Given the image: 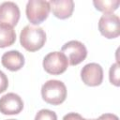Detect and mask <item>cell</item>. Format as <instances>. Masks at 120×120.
<instances>
[{"label":"cell","instance_id":"cell-13","mask_svg":"<svg viewBox=\"0 0 120 120\" xmlns=\"http://www.w3.org/2000/svg\"><path fill=\"white\" fill-rule=\"evenodd\" d=\"M93 4L96 9L103 12L104 14H108V13H112L118 8L120 5V1L119 0H103V1L95 0L93 1Z\"/></svg>","mask_w":120,"mask_h":120},{"label":"cell","instance_id":"cell-5","mask_svg":"<svg viewBox=\"0 0 120 120\" xmlns=\"http://www.w3.org/2000/svg\"><path fill=\"white\" fill-rule=\"evenodd\" d=\"M70 66H77L81 64L87 56V50L83 43L78 40H70L65 43L61 48Z\"/></svg>","mask_w":120,"mask_h":120},{"label":"cell","instance_id":"cell-20","mask_svg":"<svg viewBox=\"0 0 120 120\" xmlns=\"http://www.w3.org/2000/svg\"><path fill=\"white\" fill-rule=\"evenodd\" d=\"M7 120H16V119H7Z\"/></svg>","mask_w":120,"mask_h":120},{"label":"cell","instance_id":"cell-16","mask_svg":"<svg viewBox=\"0 0 120 120\" xmlns=\"http://www.w3.org/2000/svg\"><path fill=\"white\" fill-rule=\"evenodd\" d=\"M8 86V80L7 75L0 70V94L5 92Z\"/></svg>","mask_w":120,"mask_h":120},{"label":"cell","instance_id":"cell-17","mask_svg":"<svg viewBox=\"0 0 120 120\" xmlns=\"http://www.w3.org/2000/svg\"><path fill=\"white\" fill-rule=\"evenodd\" d=\"M63 120H85V118L77 112H69L63 117Z\"/></svg>","mask_w":120,"mask_h":120},{"label":"cell","instance_id":"cell-11","mask_svg":"<svg viewBox=\"0 0 120 120\" xmlns=\"http://www.w3.org/2000/svg\"><path fill=\"white\" fill-rule=\"evenodd\" d=\"M1 63L4 68L10 71H18L24 65V57L19 51H8L1 57Z\"/></svg>","mask_w":120,"mask_h":120},{"label":"cell","instance_id":"cell-14","mask_svg":"<svg viewBox=\"0 0 120 120\" xmlns=\"http://www.w3.org/2000/svg\"><path fill=\"white\" fill-rule=\"evenodd\" d=\"M34 120H57V115L53 111L42 109L37 112Z\"/></svg>","mask_w":120,"mask_h":120},{"label":"cell","instance_id":"cell-19","mask_svg":"<svg viewBox=\"0 0 120 120\" xmlns=\"http://www.w3.org/2000/svg\"><path fill=\"white\" fill-rule=\"evenodd\" d=\"M85 120H98V119H85Z\"/></svg>","mask_w":120,"mask_h":120},{"label":"cell","instance_id":"cell-9","mask_svg":"<svg viewBox=\"0 0 120 120\" xmlns=\"http://www.w3.org/2000/svg\"><path fill=\"white\" fill-rule=\"evenodd\" d=\"M23 109L22 98L15 93H8L0 98V112L6 115L20 113Z\"/></svg>","mask_w":120,"mask_h":120},{"label":"cell","instance_id":"cell-1","mask_svg":"<svg viewBox=\"0 0 120 120\" xmlns=\"http://www.w3.org/2000/svg\"><path fill=\"white\" fill-rule=\"evenodd\" d=\"M46 42V33L38 26L26 25L20 34V43L28 52L40 50Z\"/></svg>","mask_w":120,"mask_h":120},{"label":"cell","instance_id":"cell-10","mask_svg":"<svg viewBox=\"0 0 120 120\" xmlns=\"http://www.w3.org/2000/svg\"><path fill=\"white\" fill-rule=\"evenodd\" d=\"M49 4L52 14L60 20L69 18L74 10V2L72 0H51Z\"/></svg>","mask_w":120,"mask_h":120},{"label":"cell","instance_id":"cell-7","mask_svg":"<svg viewBox=\"0 0 120 120\" xmlns=\"http://www.w3.org/2000/svg\"><path fill=\"white\" fill-rule=\"evenodd\" d=\"M20 8L14 2H4L0 5V25L13 28L20 20Z\"/></svg>","mask_w":120,"mask_h":120},{"label":"cell","instance_id":"cell-8","mask_svg":"<svg viewBox=\"0 0 120 120\" xmlns=\"http://www.w3.org/2000/svg\"><path fill=\"white\" fill-rule=\"evenodd\" d=\"M81 79L88 86H98L103 81V69L98 63L86 64L81 70Z\"/></svg>","mask_w":120,"mask_h":120},{"label":"cell","instance_id":"cell-4","mask_svg":"<svg viewBox=\"0 0 120 120\" xmlns=\"http://www.w3.org/2000/svg\"><path fill=\"white\" fill-rule=\"evenodd\" d=\"M43 68L51 75H60L64 73L68 67L67 56L61 52H52L43 59Z\"/></svg>","mask_w":120,"mask_h":120},{"label":"cell","instance_id":"cell-15","mask_svg":"<svg viewBox=\"0 0 120 120\" xmlns=\"http://www.w3.org/2000/svg\"><path fill=\"white\" fill-rule=\"evenodd\" d=\"M109 78H110V82H111L112 84H113L115 86L120 85V82H119V65H118V63H114L111 66L110 71H109Z\"/></svg>","mask_w":120,"mask_h":120},{"label":"cell","instance_id":"cell-6","mask_svg":"<svg viewBox=\"0 0 120 120\" xmlns=\"http://www.w3.org/2000/svg\"><path fill=\"white\" fill-rule=\"evenodd\" d=\"M98 30L106 38H115L120 35V20L113 13L103 14L98 22Z\"/></svg>","mask_w":120,"mask_h":120},{"label":"cell","instance_id":"cell-2","mask_svg":"<svg viewBox=\"0 0 120 120\" xmlns=\"http://www.w3.org/2000/svg\"><path fill=\"white\" fill-rule=\"evenodd\" d=\"M43 100L52 105L62 104L67 98V87L59 80H49L41 87Z\"/></svg>","mask_w":120,"mask_h":120},{"label":"cell","instance_id":"cell-3","mask_svg":"<svg viewBox=\"0 0 120 120\" xmlns=\"http://www.w3.org/2000/svg\"><path fill=\"white\" fill-rule=\"evenodd\" d=\"M51 8L48 1L29 0L26 4L25 13L32 24H40L49 16Z\"/></svg>","mask_w":120,"mask_h":120},{"label":"cell","instance_id":"cell-12","mask_svg":"<svg viewBox=\"0 0 120 120\" xmlns=\"http://www.w3.org/2000/svg\"><path fill=\"white\" fill-rule=\"evenodd\" d=\"M16 40L15 30L11 27L0 25V48L11 46Z\"/></svg>","mask_w":120,"mask_h":120},{"label":"cell","instance_id":"cell-18","mask_svg":"<svg viewBox=\"0 0 120 120\" xmlns=\"http://www.w3.org/2000/svg\"><path fill=\"white\" fill-rule=\"evenodd\" d=\"M98 120H119L118 116L113 113H104L101 114L98 118Z\"/></svg>","mask_w":120,"mask_h":120}]
</instances>
